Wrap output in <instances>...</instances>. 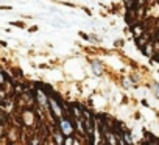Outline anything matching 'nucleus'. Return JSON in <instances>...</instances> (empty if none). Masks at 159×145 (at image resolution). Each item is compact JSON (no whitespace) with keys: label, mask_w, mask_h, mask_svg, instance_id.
<instances>
[{"label":"nucleus","mask_w":159,"mask_h":145,"mask_svg":"<svg viewBox=\"0 0 159 145\" xmlns=\"http://www.w3.org/2000/svg\"><path fill=\"white\" fill-rule=\"evenodd\" d=\"M60 130L64 136H72V133H74V125H72V122L69 119L61 117L60 119Z\"/></svg>","instance_id":"obj_1"},{"label":"nucleus","mask_w":159,"mask_h":145,"mask_svg":"<svg viewBox=\"0 0 159 145\" xmlns=\"http://www.w3.org/2000/svg\"><path fill=\"white\" fill-rule=\"evenodd\" d=\"M48 105H50V108H52V112L56 117H62V109H61L60 103H58L53 97H48Z\"/></svg>","instance_id":"obj_2"},{"label":"nucleus","mask_w":159,"mask_h":145,"mask_svg":"<svg viewBox=\"0 0 159 145\" xmlns=\"http://www.w3.org/2000/svg\"><path fill=\"white\" fill-rule=\"evenodd\" d=\"M36 100H38L42 106H47V103H48V98H47V95H45L41 89L36 90Z\"/></svg>","instance_id":"obj_3"},{"label":"nucleus","mask_w":159,"mask_h":145,"mask_svg":"<svg viewBox=\"0 0 159 145\" xmlns=\"http://www.w3.org/2000/svg\"><path fill=\"white\" fill-rule=\"evenodd\" d=\"M53 136H55L56 144H64V134L61 133V130H56L55 133H53Z\"/></svg>","instance_id":"obj_4"},{"label":"nucleus","mask_w":159,"mask_h":145,"mask_svg":"<svg viewBox=\"0 0 159 145\" xmlns=\"http://www.w3.org/2000/svg\"><path fill=\"white\" fill-rule=\"evenodd\" d=\"M133 33H134L136 38H139V36L144 34V28L140 25H136V27H133Z\"/></svg>","instance_id":"obj_5"},{"label":"nucleus","mask_w":159,"mask_h":145,"mask_svg":"<svg viewBox=\"0 0 159 145\" xmlns=\"http://www.w3.org/2000/svg\"><path fill=\"white\" fill-rule=\"evenodd\" d=\"M24 117H27V123H28V125L33 123V114H31L30 111H25V116Z\"/></svg>","instance_id":"obj_6"},{"label":"nucleus","mask_w":159,"mask_h":145,"mask_svg":"<svg viewBox=\"0 0 159 145\" xmlns=\"http://www.w3.org/2000/svg\"><path fill=\"white\" fill-rule=\"evenodd\" d=\"M144 53H145V55H148V56H150V55H151V53H153V47H151V45H150V44H148V45H145V48H144Z\"/></svg>","instance_id":"obj_7"},{"label":"nucleus","mask_w":159,"mask_h":145,"mask_svg":"<svg viewBox=\"0 0 159 145\" xmlns=\"http://www.w3.org/2000/svg\"><path fill=\"white\" fill-rule=\"evenodd\" d=\"M6 84V78H5V74L0 72V86H5Z\"/></svg>","instance_id":"obj_8"},{"label":"nucleus","mask_w":159,"mask_h":145,"mask_svg":"<svg viewBox=\"0 0 159 145\" xmlns=\"http://www.w3.org/2000/svg\"><path fill=\"white\" fill-rule=\"evenodd\" d=\"M92 66H94V70H95V74H97V75H98V74H102V69H100V67H98V62H94Z\"/></svg>","instance_id":"obj_9"},{"label":"nucleus","mask_w":159,"mask_h":145,"mask_svg":"<svg viewBox=\"0 0 159 145\" xmlns=\"http://www.w3.org/2000/svg\"><path fill=\"white\" fill-rule=\"evenodd\" d=\"M5 117H6V116H5V111H3V109H2V106H0V123H2L3 120H5Z\"/></svg>","instance_id":"obj_10"},{"label":"nucleus","mask_w":159,"mask_h":145,"mask_svg":"<svg viewBox=\"0 0 159 145\" xmlns=\"http://www.w3.org/2000/svg\"><path fill=\"white\" fill-rule=\"evenodd\" d=\"M3 100H5V94L0 92V102H3Z\"/></svg>","instance_id":"obj_11"},{"label":"nucleus","mask_w":159,"mask_h":145,"mask_svg":"<svg viewBox=\"0 0 159 145\" xmlns=\"http://www.w3.org/2000/svg\"><path fill=\"white\" fill-rule=\"evenodd\" d=\"M154 90H156L158 95H159V86H158V84H154Z\"/></svg>","instance_id":"obj_12"},{"label":"nucleus","mask_w":159,"mask_h":145,"mask_svg":"<svg viewBox=\"0 0 159 145\" xmlns=\"http://www.w3.org/2000/svg\"><path fill=\"white\" fill-rule=\"evenodd\" d=\"M0 136H2V128H0Z\"/></svg>","instance_id":"obj_13"}]
</instances>
